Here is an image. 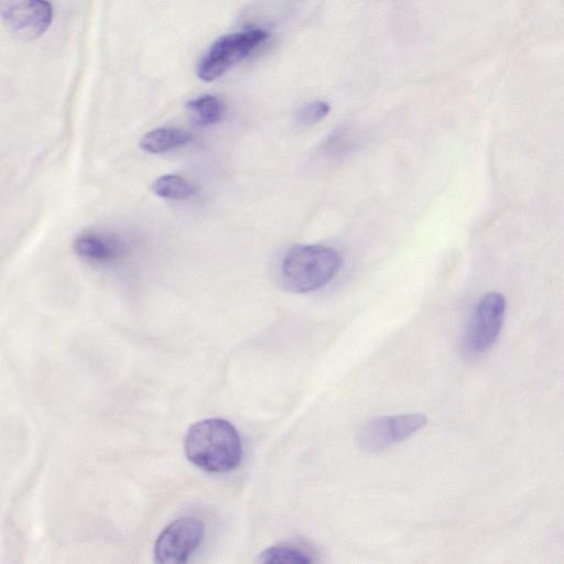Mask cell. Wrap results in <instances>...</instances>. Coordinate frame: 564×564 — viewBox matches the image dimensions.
Returning <instances> with one entry per match:
<instances>
[{"label": "cell", "instance_id": "1", "mask_svg": "<svg viewBox=\"0 0 564 564\" xmlns=\"http://www.w3.org/2000/svg\"><path fill=\"white\" fill-rule=\"evenodd\" d=\"M188 460L209 473H227L243 459L240 433L224 419H205L193 425L184 439Z\"/></svg>", "mask_w": 564, "mask_h": 564}, {"label": "cell", "instance_id": "2", "mask_svg": "<svg viewBox=\"0 0 564 564\" xmlns=\"http://www.w3.org/2000/svg\"><path fill=\"white\" fill-rule=\"evenodd\" d=\"M342 257L336 249L322 245H299L284 258L281 276L296 294H308L330 284L339 274Z\"/></svg>", "mask_w": 564, "mask_h": 564}, {"label": "cell", "instance_id": "3", "mask_svg": "<svg viewBox=\"0 0 564 564\" xmlns=\"http://www.w3.org/2000/svg\"><path fill=\"white\" fill-rule=\"evenodd\" d=\"M267 38V31L251 29L219 39L200 61L199 78L205 82L222 78L227 71L252 54Z\"/></svg>", "mask_w": 564, "mask_h": 564}, {"label": "cell", "instance_id": "4", "mask_svg": "<svg viewBox=\"0 0 564 564\" xmlns=\"http://www.w3.org/2000/svg\"><path fill=\"white\" fill-rule=\"evenodd\" d=\"M506 299L498 292L484 296L474 309L464 335V349L470 355H481L496 343L503 329Z\"/></svg>", "mask_w": 564, "mask_h": 564}, {"label": "cell", "instance_id": "5", "mask_svg": "<svg viewBox=\"0 0 564 564\" xmlns=\"http://www.w3.org/2000/svg\"><path fill=\"white\" fill-rule=\"evenodd\" d=\"M427 423L422 414L378 417L365 423L357 433V443L367 452H382L416 435Z\"/></svg>", "mask_w": 564, "mask_h": 564}, {"label": "cell", "instance_id": "6", "mask_svg": "<svg viewBox=\"0 0 564 564\" xmlns=\"http://www.w3.org/2000/svg\"><path fill=\"white\" fill-rule=\"evenodd\" d=\"M0 12L10 34L25 41L45 35L53 20L48 0H0Z\"/></svg>", "mask_w": 564, "mask_h": 564}, {"label": "cell", "instance_id": "7", "mask_svg": "<svg viewBox=\"0 0 564 564\" xmlns=\"http://www.w3.org/2000/svg\"><path fill=\"white\" fill-rule=\"evenodd\" d=\"M204 524L194 517H182L170 524L158 537L154 556L157 562L180 564L187 562L204 539Z\"/></svg>", "mask_w": 564, "mask_h": 564}, {"label": "cell", "instance_id": "8", "mask_svg": "<svg viewBox=\"0 0 564 564\" xmlns=\"http://www.w3.org/2000/svg\"><path fill=\"white\" fill-rule=\"evenodd\" d=\"M74 253L94 263H110L123 257L125 247L118 238L100 233H85L73 243Z\"/></svg>", "mask_w": 564, "mask_h": 564}, {"label": "cell", "instance_id": "9", "mask_svg": "<svg viewBox=\"0 0 564 564\" xmlns=\"http://www.w3.org/2000/svg\"><path fill=\"white\" fill-rule=\"evenodd\" d=\"M193 137L186 130L176 128H157L151 130L139 141V147L148 154L160 155L173 149L187 146Z\"/></svg>", "mask_w": 564, "mask_h": 564}, {"label": "cell", "instance_id": "10", "mask_svg": "<svg viewBox=\"0 0 564 564\" xmlns=\"http://www.w3.org/2000/svg\"><path fill=\"white\" fill-rule=\"evenodd\" d=\"M157 197L171 200V201H184L189 200L195 195L193 184L179 175H165L156 179L151 186Z\"/></svg>", "mask_w": 564, "mask_h": 564}, {"label": "cell", "instance_id": "11", "mask_svg": "<svg viewBox=\"0 0 564 564\" xmlns=\"http://www.w3.org/2000/svg\"><path fill=\"white\" fill-rule=\"evenodd\" d=\"M188 110L195 123L200 126H211L222 121L225 106L218 97L203 95L188 103Z\"/></svg>", "mask_w": 564, "mask_h": 564}, {"label": "cell", "instance_id": "12", "mask_svg": "<svg viewBox=\"0 0 564 564\" xmlns=\"http://www.w3.org/2000/svg\"><path fill=\"white\" fill-rule=\"evenodd\" d=\"M258 562L271 564H309L313 559L307 552L290 546H275L260 553Z\"/></svg>", "mask_w": 564, "mask_h": 564}, {"label": "cell", "instance_id": "13", "mask_svg": "<svg viewBox=\"0 0 564 564\" xmlns=\"http://www.w3.org/2000/svg\"><path fill=\"white\" fill-rule=\"evenodd\" d=\"M331 107L325 102H311L303 105L297 113V122L302 126L316 125L327 117Z\"/></svg>", "mask_w": 564, "mask_h": 564}]
</instances>
